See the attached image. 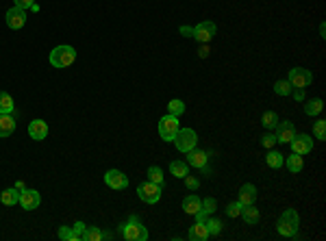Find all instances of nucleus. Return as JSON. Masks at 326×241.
Returning <instances> with one entry per match:
<instances>
[{
    "label": "nucleus",
    "instance_id": "25",
    "mask_svg": "<svg viewBox=\"0 0 326 241\" xmlns=\"http://www.w3.org/2000/svg\"><path fill=\"white\" fill-rule=\"evenodd\" d=\"M204 224H206V231H209V237H217V235L222 233V220H217V217H204Z\"/></svg>",
    "mask_w": 326,
    "mask_h": 241
},
{
    "label": "nucleus",
    "instance_id": "44",
    "mask_svg": "<svg viewBox=\"0 0 326 241\" xmlns=\"http://www.w3.org/2000/svg\"><path fill=\"white\" fill-rule=\"evenodd\" d=\"M15 189H18V191H22V189H24V183H22V180H18V185H15Z\"/></svg>",
    "mask_w": 326,
    "mask_h": 241
},
{
    "label": "nucleus",
    "instance_id": "38",
    "mask_svg": "<svg viewBox=\"0 0 326 241\" xmlns=\"http://www.w3.org/2000/svg\"><path fill=\"white\" fill-rule=\"evenodd\" d=\"M261 146H263V148H268V150H270V148H274L276 146V135H263V137H261Z\"/></svg>",
    "mask_w": 326,
    "mask_h": 241
},
{
    "label": "nucleus",
    "instance_id": "39",
    "mask_svg": "<svg viewBox=\"0 0 326 241\" xmlns=\"http://www.w3.org/2000/svg\"><path fill=\"white\" fill-rule=\"evenodd\" d=\"M183 180H185V185H187V189H198V187H200V180L194 178V176H189V174H187V176H185Z\"/></svg>",
    "mask_w": 326,
    "mask_h": 241
},
{
    "label": "nucleus",
    "instance_id": "37",
    "mask_svg": "<svg viewBox=\"0 0 326 241\" xmlns=\"http://www.w3.org/2000/svg\"><path fill=\"white\" fill-rule=\"evenodd\" d=\"M85 224L83 222H76L74 226H72V231H74V241H83V235H85Z\"/></svg>",
    "mask_w": 326,
    "mask_h": 241
},
{
    "label": "nucleus",
    "instance_id": "24",
    "mask_svg": "<svg viewBox=\"0 0 326 241\" xmlns=\"http://www.w3.org/2000/svg\"><path fill=\"white\" fill-rule=\"evenodd\" d=\"M242 217L246 224H257L259 222V209L254 204H246L242 209Z\"/></svg>",
    "mask_w": 326,
    "mask_h": 241
},
{
    "label": "nucleus",
    "instance_id": "14",
    "mask_svg": "<svg viewBox=\"0 0 326 241\" xmlns=\"http://www.w3.org/2000/svg\"><path fill=\"white\" fill-rule=\"evenodd\" d=\"M29 137L35 141H43L48 137V124L43 120H33L29 124Z\"/></svg>",
    "mask_w": 326,
    "mask_h": 241
},
{
    "label": "nucleus",
    "instance_id": "15",
    "mask_svg": "<svg viewBox=\"0 0 326 241\" xmlns=\"http://www.w3.org/2000/svg\"><path fill=\"white\" fill-rule=\"evenodd\" d=\"M293 135H296V130H293L291 122H279L276 124V141H279V144H289V141L293 139Z\"/></svg>",
    "mask_w": 326,
    "mask_h": 241
},
{
    "label": "nucleus",
    "instance_id": "18",
    "mask_svg": "<svg viewBox=\"0 0 326 241\" xmlns=\"http://www.w3.org/2000/svg\"><path fill=\"white\" fill-rule=\"evenodd\" d=\"M15 130L13 113H0V137H11Z\"/></svg>",
    "mask_w": 326,
    "mask_h": 241
},
{
    "label": "nucleus",
    "instance_id": "36",
    "mask_svg": "<svg viewBox=\"0 0 326 241\" xmlns=\"http://www.w3.org/2000/svg\"><path fill=\"white\" fill-rule=\"evenodd\" d=\"M57 237L61 241H74V231L70 226H61L59 228V233H57Z\"/></svg>",
    "mask_w": 326,
    "mask_h": 241
},
{
    "label": "nucleus",
    "instance_id": "7",
    "mask_svg": "<svg viewBox=\"0 0 326 241\" xmlns=\"http://www.w3.org/2000/svg\"><path fill=\"white\" fill-rule=\"evenodd\" d=\"M137 196H139V200L148 202V204H157L161 200V185L146 180V183H141L137 187Z\"/></svg>",
    "mask_w": 326,
    "mask_h": 241
},
{
    "label": "nucleus",
    "instance_id": "12",
    "mask_svg": "<svg viewBox=\"0 0 326 241\" xmlns=\"http://www.w3.org/2000/svg\"><path fill=\"white\" fill-rule=\"evenodd\" d=\"M4 20H7V26L13 31L22 29V26L26 24V9H20V7H13L7 11V15H4Z\"/></svg>",
    "mask_w": 326,
    "mask_h": 241
},
{
    "label": "nucleus",
    "instance_id": "3",
    "mask_svg": "<svg viewBox=\"0 0 326 241\" xmlns=\"http://www.w3.org/2000/svg\"><path fill=\"white\" fill-rule=\"evenodd\" d=\"M48 61L52 63V68H70L76 61V50L72 46H57L52 48Z\"/></svg>",
    "mask_w": 326,
    "mask_h": 241
},
{
    "label": "nucleus",
    "instance_id": "30",
    "mask_svg": "<svg viewBox=\"0 0 326 241\" xmlns=\"http://www.w3.org/2000/svg\"><path fill=\"white\" fill-rule=\"evenodd\" d=\"M167 113H170V116H183L185 113V102L183 100H178V98H174V100H170L167 102Z\"/></svg>",
    "mask_w": 326,
    "mask_h": 241
},
{
    "label": "nucleus",
    "instance_id": "16",
    "mask_svg": "<svg viewBox=\"0 0 326 241\" xmlns=\"http://www.w3.org/2000/svg\"><path fill=\"white\" fill-rule=\"evenodd\" d=\"M187 237L192 239V241H206V239H209V231H206L204 220H196V224L189 228Z\"/></svg>",
    "mask_w": 326,
    "mask_h": 241
},
{
    "label": "nucleus",
    "instance_id": "5",
    "mask_svg": "<svg viewBox=\"0 0 326 241\" xmlns=\"http://www.w3.org/2000/svg\"><path fill=\"white\" fill-rule=\"evenodd\" d=\"M174 144H176L178 152H189L192 148H196V144H198V135H196V130H192V128H178L176 137H174Z\"/></svg>",
    "mask_w": 326,
    "mask_h": 241
},
{
    "label": "nucleus",
    "instance_id": "20",
    "mask_svg": "<svg viewBox=\"0 0 326 241\" xmlns=\"http://www.w3.org/2000/svg\"><path fill=\"white\" fill-rule=\"evenodd\" d=\"M0 202H2L4 206H15L20 202V191L15 187H9V189L0 191Z\"/></svg>",
    "mask_w": 326,
    "mask_h": 241
},
{
    "label": "nucleus",
    "instance_id": "4",
    "mask_svg": "<svg viewBox=\"0 0 326 241\" xmlns=\"http://www.w3.org/2000/svg\"><path fill=\"white\" fill-rule=\"evenodd\" d=\"M178 128H181V124H178V118L176 116H163L159 120V137L163 141H174V137H176Z\"/></svg>",
    "mask_w": 326,
    "mask_h": 241
},
{
    "label": "nucleus",
    "instance_id": "2",
    "mask_svg": "<svg viewBox=\"0 0 326 241\" xmlns=\"http://www.w3.org/2000/svg\"><path fill=\"white\" fill-rule=\"evenodd\" d=\"M298 226H300V217H298L296 209H285L283 211V215L279 217L276 231H279L281 237H296Z\"/></svg>",
    "mask_w": 326,
    "mask_h": 241
},
{
    "label": "nucleus",
    "instance_id": "43",
    "mask_svg": "<svg viewBox=\"0 0 326 241\" xmlns=\"http://www.w3.org/2000/svg\"><path fill=\"white\" fill-rule=\"evenodd\" d=\"M181 35L183 37H192L194 35V29H189V26H181Z\"/></svg>",
    "mask_w": 326,
    "mask_h": 241
},
{
    "label": "nucleus",
    "instance_id": "29",
    "mask_svg": "<svg viewBox=\"0 0 326 241\" xmlns=\"http://www.w3.org/2000/svg\"><path fill=\"white\" fill-rule=\"evenodd\" d=\"M107 235L100 231L98 226H87L85 228V235H83V241H102Z\"/></svg>",
    "mask_w": 326,
    "mask_h": 241
},
{
    "label": "nucleus",
    "instance_id": "40",
    "mask_svg": "<svg viewBox=\"0 0 326 241\" xmlns=\"http://www.w3.org/2000/svg\"><path fill=\"white\" fill-rule=\"evenodd\" d=\"M13 7H20V9H31L35 4V0H13Z\"/></svg>",
    "mask_w": 326,
    "mask_h": 241
},
{
    "label": "nucleus",
    "instance_id": "8",
    "mask_svg": "<svg viewBox=\"0 0 326 241\" xmlns=\"http://www.w3.org/2000/svg\"><path fill=\"white\" fill-rule=\"evenodd\" d=\"M18 204L22 206L24 211H33V209H37V206L41 204V196H40V191H35V189H22L20 191V202Z\"/></svg>",
    "mask_w": 326,
    "mask_h": 241
},
{
    "label": "nucleus",
    "instance_id": "22",
    "mask_svg": "<svg viewBox=\"0 0 326 241\" xmlns=\"http://www.w3.org/2000/svg\"><path fill=\"white\" fill-rule=\"evenodd\" d=\"M283 163H285V165H287V169H289V174H300V172H302V167H304L302 157H300V155H296V152H293L291 157H287Z\"/></svg>",
    "mask_w": 326,
    "mask_h": 241
},
{
    "label": "nucleus",
    "instance_id": "1",
    "mask_svg": "<svg viewBox=\"0 0 326 241\" xmlns=\"http://www.w3.org/2000/svg\"><path fill=\"white\" fill-rule=\"evenodd\" d=\"M120 235H122V239H126V241H146L148 239V231H146V226L139 222L137 215H130L128 220L120 226Z\"/></svg>",
    "mask_w": 326,
    "mask_h": 241
},
{
    "label": "nucleus",
    "instance_id": "35",
    "mask_svg": "<svg viewBox=\"0 0 326 241\" xmlns=\"http://www.w3.org/2000/svg\"><path fill=\"white\" fill-rule=\"evenodd\" d=\"M242 209H244V204L242 202H231V204L226 206V217H239L242 215Z\"/></svg>",
    "mask_w": 326,
    "mask_h": 241
},
{
    "label": "nucleus",
    "instance_id": "9",
    "mask_svg": "<svg viewBox=\"0 0 326 241\" xmlns=\"http://www.w3.org/2000/svg\"><path fill=\"white\" fill-rule=\"evenodd\" d=\"M289 146H291V150L296 152V155H309V152L313 150V137L311 135H293V139L289 141Z\"/></svg>",
    "mask_w": 326,
    "mask_h": 241
},
{
    "label": "nucleus",
    "instance_id": "21",
    "mask_svg": "<svg viewBox=\"0 0 326 241\" xmlns=\"http://www.w3.org/2000/svg\"><path fill=\"white\" fill-rule=\"evenodd\" d=\"M200 206H203V200H200L198 196H194V194L183 200V211L187 213V215H196V213L200 211Z\"/></svg>",
    "mask_w": 326,
    "mask_h": 241
},
{
    "label": "nucleus",
    "instance_id": "27",
    "mask_svg": "<svg viewBox=\"0 0 326 241\" xmlns=\"http://www.w3.org/2000/svg\"><path fill=\"white\" fill-rule=\"evenodd\" d=\"M170 172L174 174L176 178H185L189 174V165L185 161H172L170 163Z\"/></svg>",
    "mask_w": 326,
    "mask_h": 241
},
{
    "label": "nucleus",
    "instance_id": "23",
    "mask_svg": "<svg viewBox=\"0 0 326 241\" xmlns=\"http://www.w3.org/2000/svg\"><path fill=\"white\" fill-rule=\"evenodd\" d=\"M322 109H324L322 98H311V100H307V105H304V113H307L309 118H313V116H318V113H322Z\"/></svg>",
    "mask_w": 326,
    "mask_h": 241
},
{
    "label": "nucleus",
    "instance_id": "17",
    "mask_svg": "<svg viewBox=\"0 0 326 241\" xmlns=\"http://www.w3.org/2000/svg\"><path fill=\"white\" fill-rule=\"evenodd\" d=\"M257 187H254L252 183H246L242 185V189H239V202H242L244 206L246 204H254V200H257Z\"/></svg>",
    "mask_w": 326,
    "mask_h": 241
},
{
    "label": "nucleus",
    "instance_id": "31",
    "mask_svg": "<svg viewBox=\"0 0 326 241\" xmlns=\"http://www.w3.org/2000/svg\"><path fill=\"white\" fill-rule=\"evenodd\" d=\"M291 89H293V87L289 85V80H276V83H274L276 96H291Z\"/></svg>",
    "mask_w": 326,
    "mask_h": 241
},
{
    "label": "nucleus",
    "instance_id": "19",
    "mask_svg": "<svg viewBox=\"0 0 326 241\" xmlns=\"http://www.w3.org/2000/svg\"><path fill=\"white\" fill-rule=\"evenodd\" d=\"M217 211V202L215 198H204L203 200V206H200V211L196 213V220H204V217H209V215H213V213Z\"/></svg>",
    "mask_w": 326,
    "mask_h": 241
},
{
    "label": "nucleus",
    "instance_id": "32",
    "mask_svg": "<svg viewBox=\"0 0 326 241\" xmlns=\"http://www.w3.org/2000/svg\"><path fill=\"white\" fill-rule=\"evenodd\" d=\"M261 122H263L265 128H276V124H279V113L274 111H265L263 118H261Z\"/></svg>",
    "mask_w": 326,
    "mask_h": 241
},
{
    "label": "nucleus",
    "instance_id": "26",
    "mask_svg": "<svg viewBox=\"0 0 326 241\" xmlns=\"http://www.w3.org/2000/svg\"><path fill=\"white\" fill-rule=\"evenodd\" d=\"M15 111V102L7 91H0V113H13Z\"/></svg>",
    "mask_w": 326,
    "mask_h": 241
},
{
    "label": "nucleus",
    "instance_id": "34",
    "mask_svg": "<svg viewBox=\"0 0 326 241\" xmlns=\"http://www.w3.org/2000/svg\"><path fill=\"white\" fill-rule=\"evenodd\" d=\"M313 135H315V139H326V120H318L313 126Z\"/></svg>",
    "mask_w": 326,
    "mask_h": 241
},
{
    "label": "nucleus",
    "instance_id": "28",
    "mask_svg": "<svg viewBox=\"0 0 326 241\" xmlns=\"http://www.w3.org/2000/svg\"><path fill=\"white\" fill-rule=\"evenodd\" d=\"M283 161H285V159H283L281 152H276V150H272V148H270V152L265 155V163H268L272 169H279L283 165Z\"/></svg>",
    "mask_w": 326,
    "mask_h": 241
},
{
    "label": "nucleus",
    "instance_id": "42",
    "mask_svg": "<svg viewBox=\"0 0 326 241\" xmlns=\"http://www.w3.org/2000/svg\"><path fill=\"white\" fill-rule=\"evenodd\" d=\"M209 46H206V43H203V46H200V50H198V54H200V59H206L209 57Z\"/></svg>",
    "mask_w": 326,
    "mask_h": 241
},
{
    "label": "nucleus",
    "instance_id": "11",
    "mask_svg": "<svg viewBox=\"0 0 326 241\" xmlns=\"http://www.w3.org/2000/svg\"><path fill=\"white\" fill-rule=\"evenodd\" d=\"M105 185L107 187H111V189H126L128 187V176L126 174H122L120 169H109V172L105 174Z\"/></svg>",
    "mask_w": 326,
    "mask_h": 241
},
{
    "label": "nucleus",
    "instance_id": "10",
    "mask_svg": "<svg viewBox=\"0 0 326 241\" xmlns=\"http://www.w3.org/2000/svg\"><path fill=\"white\" fill-rule=\"evenodd\" d=\"M215 35V24L213 22H200V24L194 26V40L200 41V43H209Z\"/></svg>",
    "mask_w": 326,
    "mask_h": 241
},
{
    "label": "nucleus",
    "instance_id": "41",
    "mask_svg": "<svg viewBox=\"0 0 326 241\" xmlns=\"http://www.w3.org/2000/svg\"><path fill=\"white\" fill-rule=\"evenodd\" d=\"M291 96L296 98L298 102H302L304 100V89H291Z\"/></svg>",
    "mask_w": 326,
    "mask_h": 241
},
{
    "label": "nucleus",
    "instance_id": "6",
    "mask_svg": "<svg viewBox=\"0 0 326 241\" xmlns=\"http://www.w3.org/2000/svg\"><path fill=\"white\" fill-rule=\"evenodd\" d=\"M287 80H289V85L296 87V89H307V87L313 83V74L304 68H291Z\"/></svg>",
    "mask_w": 326,
    "mask_h": 241
},
{
    "label": "nucleus",
    "instance_id": "13",
    "mask_svg": "<svg viewBox=\"0 0 326 241\" xmlns=\"http://www.w3.org/2000/svg\"><path fill=\"white\" fill-rule=\"evenodd\" d=\"M185 163L187 165H192V167H198V169H203L206 167V161H209V155H206L204 150H198V148H192L189 152H185Z\"/></svg>",
    "mask_w": 326,
    "mask_h": 241
},
{
    "label": "nucleus",
    "instance_id": "33",
    "mask_svg": "<svg viewBox=\"0 0 326 241\" xmlns=\"http://www.w3.org/2000/svg\"><path fill=\"white\" fill-rule=\"evenodd\" d=\"M148 180H150V183H157V185H163V172H161V167H157V165L148 167Z\"/></svg>",
    "mask_w": 326,
    "mask_h": 241
}]
</instances>
